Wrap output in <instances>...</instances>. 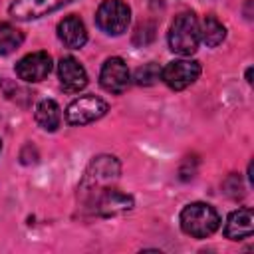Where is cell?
I'll list each match as a JSON object with an SVG mask.
<instances>
[{"label": "cell", "mask_w": 254, "mask_h": 254, "mask_svg": "<svg viewBox=\"0 0 254 254\" xmlns=\"http://www.w3.org/2000/svg\"><path fill=\"white\" fill-rule=\"evenodd\" d=\"M50 71H52V56L48 52H32L16 64L18 77L28 83L46 79Z\"/></svg>", "instance_id": "cell-9"}, {"label": "cell", "mask_w": 254, "mask_h": 254, "mask_svg": "<svg viewBox=\"0 0 254 254\" xmlns=\"http://www.w3.org/2000/svg\"><path fill=\"white\" fill-rule=\"evenodd\" d=\"M0 149H2V141H0Z\"/></svg>", "instance_id": "cell-20"}, {"label": "cell", "mask_w": 254, "mask_h": 254, "mask_svg": "<svg viewBox=\"0 0 254 254\" xmlns=\"http://www.w3.org/2000/svg\"><path fill=\"white\" fill-rule=\"evenodd\" d=\"M250 77H252V67H248V69H246V81H248V83L252 81Z\"/></svg>", "instance_id": "cell-19"}, {"label": "cell", "mask_w": 254, "mask_h": 254, "mask_svg": "<svg viewBox=\"0 0 254 254\" xmlns=\"http://www.w3.org/2000/svg\"><path fill=\"white\" fill-rule=\"evenodd\" d=\"M159 79H161V67L155 62H149L135 71V83L139 85H153Z\"/></svg>", "instance_id": "cell-17"}, {"label": "cell", "mask_w": 254, "mask_h": 254, "mask_svg": "<svg viewBox=\"0 0 254 254\" xmlns=\"http://www.w3.org/2000/svg\"><path fill=\"white\" fill-rule=\"evenodd\" d=\"M220 226V216L206 202H190L181 210V228L192 238H206Z\"/></svg>", "instance_id": "cell-2"}, {"label": "cell", "mask_w": 254, "mask_h": 254, "mask_svg": "<svg viewBox=\"0 0 254 254\" xmlns=\"http://www.w3.org/2000/svg\"><path fill=\"white\" fill-rule=\"evenodd\" d=\"M252 230H254L252 208L244 206V208H238V210L228 214L226 224H224V236L226 238H230V240H244V238L252 236Z\"/></svg>", "instance_id": "cell-13"}, {"label": "cell", "mask_w": 254, "mask_h": 254, "mask_svg": "<svg viewBox=\"0 0 254 254\" xmlns=\"http://www.w3.org/2000/svg\"><path fill=\"white\" fill-rule=\"evenodd\" d=\"M99 83L109 93H123L131 83V73H129L127 64L121 58L105 60L101 73H99Z\"/></svg>", "instance_id": "cell-8"}, {"label": "cell", "mask_w": 254, "mask_h": 254, "mask_svg": "<svg viewBox=\"0 0 254 254\" xmlns=\"http://www.w3.org/2000/svg\"><path fill=\"white\" fill-rule=\"evenodd\" d=\"M73 0H14L8 8L10 16L16 20H36L42 18Z\"/></svg>", "instance_id": "cell-10"}, {"label": "cell", "mask_w": 254, "mask_h": 254, "mask_svg": "<svg viewBox=\"0 0 254 254\" xmlns=\"http://www.w3.org/2000/svg\"><path fill=\"white\" fill-rule=\"evenodd\" d=\"M224 38H226V28L222 26V22L214 14H208L200 26V40L208 48H216L218 44H222Z\"/></svg>", "instance_id": "cell-15"}, {"label": "cell", "mask_w": 254, "mask_h": 254, "mask_svg": "<svg viewBox=\"0 0 254 254\" xmlns=\"http://www.w3.org/2000/svg\"><path fill=\"white\" fill-rule=\"evenodd\" d=\"M58 38L65 48H71V50L83 48V44L87 42V32H85L83 20L75 14L65 16L58 24Z\"/></svg>", "instance_id": "cell-12"}, {"label": "cell", "mask_w": 254, "mask_h": 254, "mask_svg": "<svg viewBox=\"0 0 254 254\" xmlns=\"http://www.w3.org/2000/svg\"><path fill=\"white\" fill-rule=\"evenodd\" d=\"M24 42V34L8 24V22H0V56H8L12 52H16Z\"/></svg>", "instance_id": "cell-16"}, {"label": "cell", "mask_w": 254, "mask_h": 254, "mask_svg": "<svg viewBox=\"0 0 254 254\" xmlns=\"http://www.w3.org/2000/svg\"><path fill=\"white\" fill-rule=\"evenodd\" d=\"M200 75V64L194 60H175L161 69V79L175 91L187 89Z\"/></svg>", "instance_id": "cell-6"}, {"label": "cell", "mask_w": 254, "mask_h": 254, "mask_svg": "<svg viewBox=\"0 0 254 254\" xmlns=\"http://www.w3.org/2000/svg\"><path fill=\"white\" fill-rule=\"evenodd\" d=\"M89 204L93 206V212L95 214H101V216H115V214H123L127 210L133 208V198L113 187H107L103 189L101 192H97Z\"/></svg>", "instance_id": "cell-7"}, {"label": "cell", "mask_w": 254, "mask_h": 254, "mask_svg": "<svg viewBox=\"0 0 254 254\" xmlns=\"http://www.w3.org/2000/svg\"><path fill=\"white\" fill-rule=\"evenodd\" d=\"M200 44V26L192 12L179 14L169 30V48L179 56H190Z\"/></svg>", "instance_id": "cell-3"}, {"label": "cell", "mask_w": 254, "mask_h": 254, "mask_svg": "<svg viewBox=\"0 0 254 254\" xmlns=\"http://www.w3.org/2000/svg\"><path fill=\"white\" fill-rule=\"evenodd\" d=\"M153 38H155V24H151V22H143V24L137 26L133 42L139 44V46H145V44H149Z\"/></svg>", "instance_id": "cell-18"}, {"label": "cell", "mask_w": 254, "mask_h": 254, "mask_svg": "<svg viewBox=\"0 0 254 254\" xmlns=\"http://www.w3.org/2000/svg\"><path fill=\"white\" fill-rule=\"evenodd\" d=\"M131 22V8L123 0H105L95 12V24L109 36H119Z\"/></svg>", "instance_id": "cell-4"}, {"label": "cell", "mask_w": 254, "mask_h": 254, "mask_svg": "<svg viewBox=\"0 0 254 254\" xmlns=\"http://www.w3.org/2000/svg\"><path fill=\"white\" fill-rule=\"evenodd\" d=\"M34 117L44 131H56L62 123V109L54 99H44L36 105Z\"/></svg>", "instance_id": "cell-14"}, {"label": "cell", "mask_w": 254, "mask_h": 254, "mask_svg": "<svg viewBox=\"0 0 254 254\" xmlns=\"http://www.w3.org/2000/svg\"><path fill=\"white\" fill-rule=\"evenodd\" d=\"M58 77L62 87L67 93H77L87 85V71L85 67L71 56H64L58 64Z\"/></svg>", "instance_id": "cell-11"}, {"label": "cell", "mask_w": 254, "mask_h": 254, "mask_svg": "<svg viewBox=\"0 0 254 254\" xmlns=\"http://www.w3.org/2000/svg\"><path fill=\"white\" fill-rule=\"evenodd\" d=\"M107 113V103L97 95H79L65 109V121L73 127H81L97 121Z\"/></svg>", "instance_id": "cell-5"}, {"label": "cell", "mask_w": 254, "mask_h": 254, "mask_svg": "<svg viewBox=\"0 0 254 254\" xmlns=\"http://www.w3.org/2000/svg\"><path fill=\"white\" fill-rule=\"evenodd\" d=\"M119 173H121V167H119V161L115 157H111V155L95 157L89 163V167H87V171H85V175L79 183L81 196L89 202L97 192L111 187L117 181Z\"/></svg>", "instance_id": "cell-1"}]
</instances>
